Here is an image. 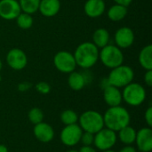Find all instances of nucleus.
Wrapping results in <instances>:
<instances>
[{
    "label": "nucleus",
    "mask_w": 152,
    "mask_h": 152,
    "mask_svg": "<svg viewBox=\"0 0 152 152\" xmlns=\"http://www.w3.org/2000/svg\"><path fill=\"white\" fill-rule=\"evenodd\" d=\"M102 116L104 127L109 128L116 133H118L125 126L130 125L131 122L130 113L126 108L122 107L121 105L109 107V109Z\"/></svg>",
    "instance_id": "obj_1"
},
{
    "label": "nucleus",
    "mask_w": 152,
    "mask_h": 152,
    "mask_svg": "<svg viewBox=\"0 0 152 152\" xmlns=\"http://www.w3.org/2000/svg\"><path fill=\"white\" fill-rule=\"evenodd\" d=\"M99 48L93 42H83L77 45L73 55L77 66L89 69L99 61Z\"/></svg>",
    "instance_id": "obj_2"
},
{
    "label": "nucleus",
    "mask_w": 152,
    "mask_h": 152,
    "mask_svg": "<svg viewBox=\"0 0 152 152\" xmlns=\"http://www.w3.org/2000/svg\"><path fill=\"white\" fill-rule=\"evenodd\" d=\"M78 125L83 132L96 134L104 127L103 116L96 110H86L78 116Z\"/></svg>",
    "instance_id": "obj_3"
},
{
    "label": "nucleus",
    "mask_w": 152,
    "mask_h": 152,
    "mask_svg": "<svg viewBox=\"0 0 152 152\" xmlns=\"http://www.w3.org/2000/svg\"><path fill=\"white\" fill-rule=\"evenodd\" d=\"M99 60L110 69L124 64V53L115 45H107L99 51Z\"/></svg>",
    "instance_id": "obj_4"
},
{
    "label": "nucleus",
    "mask_w": 152,
    "mask_h": 152,
    "mask_svg": "<svg viewBox=\"0 0 152 152\" xmlns=\"http://www.w3.org/2000/svg\"><path fill=\"white\" fill-rule=\"evenodd\" d=\"M107 78L110 85L118 88H124L126 86L133 82L134 78V71L130 66L122 64L112 69Z\"/></svg>",
    "instance_id": "obj_5"
},
{
    "label": "nucleus",
    "mask_w": 152,
    "mask_h": 152,
    "mask_svg": "<svg viewBox=\"0 0 152 152\" xmlns=\"http://www.w3.org/2000/svg\"><path fill=\"white\" fill-rule=\"evenodd\" d=\"M146 90L141 84L132 82L126 86L122 91L123 101L132 107L142 105L146 100Z\"/></svg>",
    "instance_id": "obj_6"
},
{
    "label": "nucleus",
    "mask_w": 152,
    "mask_h": 152,
    "mask_svg": "<svg viewBox=\"0 0 152 152\" xmlns=\"http://www.w3.org/2000/svg\"><path fill=\"white\" fill-rule=\"evenodd\" d=\"M118 136L117 133L103 127L99 132L94 134V145L95 148L101 151L111 150L117 143Z\"/></svg>",
    "instance_id": "obj_7"
},
{
    "label": "nucleus",
    "mask_w": 152,
    "mask_h": 152,
    "mask_svg": "<svg viewBox=\"0 0 152 152\" xmlns=\"http://www.w3.org/2000/svg\"><path fill=\"white\" fill-rule=\"evenodd\" d=\"M53 65L56 69L64 74H69L77 68L73 53L68 51H59L53 57Z\"/></svg>",
    "instance_id": "obj_8"
},
{
    "label": "nucleus",
    "mask_w": 152,
    "mask_h": 152,
    "mask_svg": "<svg viewBox=\"0 0 152 152\" xmlns=\"http://www.w3.org/2000/svg\"><path fill=\"white\" fill-rule=\"evenodd\" d=\"M83 130L78 124L65 126L61 132L60 139L63 145L67 147H73L80 142Z\"/></svg>",
    "instance_id": "obj_9"
},
{
    "label": "nucleus",
    "mask_w": 152,
    "mask_h": 152,
    "mask_svg": "<svg viewBox=\"0 0 152 152\" xmlns=\"http://www.w3.org/2000/svg\"><path fill=\"white\" fill-rule=\"evenodd\" d=\"M7 65L13 70H22L28 64V57L23 50L20 48L11 49L5 57Z\"/></svg>",
    "instance_id": "obj_10"
},
{
    "label": "nucleus",
    "mask_w": 152,
    "mask_h": 152,
    "mask_svg": "<svg viewBox=\"0 0 152 152\" xmlns=\"http://www.w3.org/2000/svg\"><path fill=\"white\" fill-rule=\"evenodd\" d=\"M135 39L134 30L129 27L119 28L114 35L115 45L120 49H126L133 45Z\"/></svg>",
    "instance_id": "obj_11"
},
{
    "label": "nucleus",
    "mask_w": 152,
    "mask_h": 152,
    "mask_svg": "<svg viewBox=\"0 0 152 152\" xmlns=\"http://www.w3.org/2000/svg\"><path fill=\"white\" fill-rule=\"evenodd\" d=\"M20 12L18 0H0V18L5 20H15Z\"/></svg>",
    "instance_id": "obj_12"
},
{
    "label": "nucleus",
    "mask_w": 152,
    "mask_h": 152,
    "mask_svg": "<svg viewBox=\"0 0 152 152\" xmlns=\"http://www.w3.org/2000/svg\"><path fill=\"white\" fill-rule=\"evenodd\" d=\"M139 151L151 152L152 151L151 127H142L136 132L135 142Z\"/></svg>",
    "instance_id": "obj_13"
},
{
    "label": "nucleus",
    "mask_w": 152,
    "mask_h": 152,
    "mask_svg": "<svg viewBox=\"0 0 152 152\" xmlns=\"http://www.w3.org/2000/svg\"><path fill=\"white\" fill-rule=\"evenodd\" d=\"M33 134L37 141L44 143H48L54 138V130L53 126L45 122H41L35 125Z\"/></svg>",
    "instance_id": "obj_14"
},
{
    "label": "nucleus",
    "mask_w": 152,
    "mask_h": 152,
    "mask_svg": "<svg viewBox=\"0 0 152 152\" xmlns=\"http://www.w3.org/2000/svg\"><path fill=\"white\" fill-rule=\"evenodd\" d=\"M106 10L104 0H86L84 4V12L89 18H99Z\"/></svg>",
    "instance_id": "obj_15"
},
{
    "label": "nucleus",
    "mask_w": 152,
    "mask_h": 152,
    "mask_svg": "<svg viewBox=\"0 0 152 152\" xmlns=\"http://www.w3.org/2000/svg\"><path fill=\"white\" fill-rule=\"evenodd\" d=\"M103 99L109 107L119 106L123 102L122 92L119 88L110 85L103 89Z\"/></svg>",
    "instance_id": "obj_16"
},
{
    "label": "nucleus",
    "mask_w": 152,
    "mask_h": 152,
    "mask_svg": "<svg viewBox=\"0 0 152 152\" xmlns=\"http://www.w3.org/2000/svg\"><path fill=\"white\" fill-rule=\"evenodd\" d=\"M61 9L60 0H40L38 11L47 18H51L58 14Z\"/></svg>",
    "instance_id": "obj_17"
},
{
    "label": "nucleus",
    "mask_w": 152,
    "mask_h": 152,
    "mask_svg": "<svg viewBox=\"0 0 152 152\" xmlns=\"http://www.w3.org/2000/svg\"><path fill=\"white\" fill-rule=\"evenodd\" d=\"M127 13H128V8L126 6L115 4L109 8L107 12V16L111 21L118 22L124 20L126 17Z\"/></svg>",
    "instance_id": "obj_18"
},
{
    "label": "nucleus",
    "mask_w": 152,
    "mask_h": 152,
    "mask_svg": "<svg viewBox=\"0 0 152 152\" xmlns=\"http://www.w3.org/2000/svg\"><path fill=\"white\" fill-rule=\"evenodd\" d=\"M68 85L73 91H80L86 86L84 74L78 71H72L68 77Z\"/></svg>",
    "instance_id": "obj_19"
},
{
    "label": "nucleus",
    "mask_w": 152,
    "mask_h": 152,
    "mask_svg": "<svg viewBox=\"0 0 152 152\" xmlns=\"http://www.w3.org/2000/svg\"><path fill=\"white\" fill-rule=\"evenodd\" d=\"M136 130L130 125L125 126L118 132V139L125 145H132L135 142Z\"/></svg>",
    "instance_id": "obj_20"
},
{
    "label": "nucleus",
    "mask_w": 152,
    "mask_h": 152,
    "mask_svg": "<svg viewBox=\"0 0 152 152\" xmlns=\"http://www.w3.org/2000/svg\"><path fill=\"white\" fill-rule=\"evenodd\" d=\"M93 43L99 48L102 49L107 45H109L110 42V32L104 28H99L94 30L93 37Z\"/></svg>",
    "instance_id": "obj_21"
},
{
    "label": "nucleus",
    "mask_w": 152,
    "mask_h": 152,
    "mask_svg": "<svg viewBox=\"0 0 152 152\" xmlns=\"http://www.w3.org/2000/svg\"><path fill=\"white\" fill-rule=\"evenodd\" d=\"M139 63L145 70L152 69V45H145L139 53Z\"/></svg>",
    "instance_id": "obj_22"
},
{
    "label": "nucleus",
    "mask_w": 152,
    "mask_h": 152,
    "mask_svg": "<svg viewBox=\"0 0 152 152\" xmlns=\"http://www.w3.org/2000/svg\"><path fill=\"white\" fill-rule=\"evenodd\" d=\"M22 12L34 14L38 11L40 0H18Z\"/></svg>",
    "instance_id": "obj_23"
},
{
    "label": "nucleus",
    "mask_w": 152,
    "mask_h": 152,
    "mask_svg": "<svg viewBox=\"0 0 152 152\" xmlns=\"http://www.w3.org/2000/svg\"><path fill=\"white\" fill-rule=\"evenodd\" d=\"M15 20H16L17 26L20 28L24 29V30L30 28L33 26V22H34V20L31 14L22 12L16 17Z\"/></svg>",
    "instance_id": "obj_24"
},
{
    "label": "nucleus",
    "mask_w": 152,
    "mask_h": 152,
    "mask_svg": "<svg viewBox=\"0 0 152 152\" xmlns=\"http://www.w3.org/2000/svg\"><path fill=\"white\" fill-rule=\"evenodd\" d=\"M60 118L64 126H69V125L77 124L78 115L72 110H65L61 112Z\"/></svg>",
    "instance_id": "obj_25"
},
{
    "label": "nucleus",
    "mask_w": 152,
    "mask_h": 152,
    "mask_svg": "<svg viewBox=\"0 0 152 152\" xmlns=\"http://www.w3.org/2000/svg\"><path fill=\"white\" fill-rule=\"evenodd\" d=\"M28 118L29 122L35 126L37 124H39V123L43 122V120H44V112L39 108H37V107L32 108L31 110H29V111L28 113Z\"/></svg>",
    "instance_id": "obj_26"
},
{
    "label": "nucleus",
    "mask_w": 152,
    "mask_h": 152,
    "mask_svg": "<svg viewBox=\"0 0 152 152\" xmlns=\"http://www.w3.org/2000/svg\"><path fill=\"white\" fill-rule=\"evenodd\" d=\"M94 134L88 133V132H83L80 139V142L83 144V146H92L94 144Z\"/></svg>",
    "instance_id": "obj_27"
},
{
    "label": "nucleus",
    "mask_w": 152,
    "mask_h": 152,
    "mask_svg": "<svg viewBox=\"0 0 152 152\" xmlns=\"http://www.w3.org/2000/svg\"><path fill=\"white\" fill-rule=\"evenodd\" d=\"M35 88L37 92H38L41 94H48L51 91V86L47 82L45 81H40L36 84Z\"/></svg>",
    "instance_id": "obj_28"
},
{
    "label": "nucleus",
    "mask_w": 152,
    "mask_h": 152,
    "mask_svg": "<svg viewBox=\"0 0 152 152\" xmlns=\"http://www.w3.org/2000/svg\"><path fill=\"white\" fill-rule=\"evenodd\" d=\"M144 118H145V122L148 125L149 127L152 126V106H149L148 109L145 111L144 114Z\"/></svg>",
    "instance_id": "obj_29"
},
{
    "label": "nucleus",
    "mask_w": 152,
    "mask_h": 152,
    "mask_svg": "<svg viewBox=\"0 0 152 152\" xmlns=\"http://www.w3.org/2000/svg\"><path fill=\"white\" fill-rule=\"evenodd\" d=\"M31 86H32V85L29 83V82H28V81H24V82H21V83H20L19 85H18V90L20 91V92H27V91H28L30 88H31Z\"/></svg>",
    "instance_id": "obj_30"
},
{
    "label": "nucleus",
    "mask_w": 152,
    "mask_h": 152,
    "mask_svg": "<svg viewBox=\"0 0 152 152\" xmlns=\"http://www.w3.org/2000/svg\"><path fill=\"white\" fill-rule=\"evenodd\" d=\"M144 82L149 87L152 86V69L146 70L144 74Z\"/></svg>",
    "instance_id": "obj_31"
},
{
    "label": "nucleus",
    "mask_w": 152,
    "mask_h": 152,
    "mask_svg": "<svg viewBox=\"0 0 152 152\" xmlns=\"http://www.w3.org/2000/svg\"><path fill=\"white\" fill-rule=\"evenodd\" d=\"M113 1L115 2V4H121V5H124V6L128 7V6L132 4V2H133L134 0H113Z\"/></svg>",
    "instance_id": "obj_32"
},
{
    "label": "nucleus",
    "mask_w": 152,
    "mask_h": 152,
    "mask_svg": "<svg viewBox=\"0 0 152 152\" xmlns=\"http://www.w3.org/2000/svg\"><path fill=\"white\" fill-rule=\"evenodd\" d=\"M119 152H137V150L132 145H126L119 151Z\"/></svg>",
    "instance_id": "obj_33"
},
{
    "label": "nucleus",
    "mask_w": 152,
    "mask_h": 152,
    "mask_svg": "<svg viewBox=\"0 0 152 152\" xmlns=\"http://www.w3.org/2000/svg\"><path fill=\"white\" fill-rule=\"evenodd\" d=\"M78 152H97L93 146H82Z\"/></svg>",
    "instance_id": "obj_34"
},
{
    "label": "nucleus",
    "mask_w": 152,
    "mask_h": 152,
    "mask_svg": "<svg viewBox=\"0 0 152 152\" xmlns=\"http://www.w3.org/2000/svg\"><path fill=\"white\" fill-rule=\"evenodd\" d=\"M0 152H8V148L4 144H0Z\"/></svg>",
    "instance_id": "obj_35"
},
{
    "label": "nucleus",
    "mask_w": 152,
    "mask_h": 152,
    "mask_svg": "<svg viewBox=\"0 0 152 152\" xmlns=\"http://www.w3.org/2000/svg\"><path fill=\"white\" fill-rule=\"evenodd\" d=\"M2 69H3V62H2V61H1V59H0V72H1V70H2Z\"/></svg>",
    "instance_id": "obj_36"
},
{
    "label": "nucleus",
    "mask_w": 152,
    "mask_h": 152,
    "mask_svg": "<svg viewBox=\"0 0 152 152\" xmlns=\"http://www.w3.org/2000/svg\"><path fill=\"white\" fill-rule=\"evenodd\" d=\"M102 152H117V151H113V150L111 149V150H107V151H102Z\"/></svg>",
    "instance_id": "obj_37"
},
{
    "label": "nucleus",
    "mask_w": 152,
    "mask_h": 152,
    "mask_svg": "<svg viewBox=\"0 0 152 152\" xmlns=\"http://www.w3.org/2000/svg\"><path fill=\"white\" fill-rule=\"evenodd\" d=\"M67 152H78V151H77V150H69Z\"/></svg>",
    "instance_id": "obj_38"
},
{
    "label": "nucleus",
    "mask_w": 152,
    "mask_h": 152,
    "mask_svg": "<svg viewBox=\"0 0 152 152\" xmlns=\"http://www.w3.org/2000/svg\"><path fill=\"white\" fill-rule=\"evenodd\" d=\"M2 81V77H1V75H0V82Z\"/></svg>",
    "instance_id": "obj_39"
},
{
    "label": "nucleus",
    "mask_w": 152,
    "mask_h": 152,
    "mask_svg": "<svg viewBox=\"0 0 152 152\" xmlns=\"http://www.w3.org/2000/svg\"><path fill=\"white\" fill-rule=\"evenodd\" d=\"M139 152H143V151H139Z\"/></svg>",
    "instance_id": "obj_40"
}]
</instances>
